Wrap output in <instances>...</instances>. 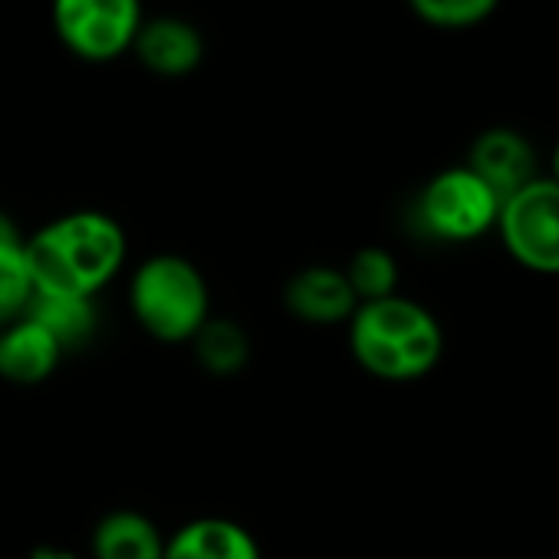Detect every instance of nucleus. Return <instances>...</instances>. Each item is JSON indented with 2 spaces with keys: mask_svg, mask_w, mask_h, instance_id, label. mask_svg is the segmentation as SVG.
<instances>
[{
  "mask_svg": "<svg viewBox=\"0 0 559 559\" xmlns=\"http://www.w3.org/2000/svg\"><path fill=\"white\" fill-rule=\"evenodd\" d=\"M126 230L112 214L73 211L24 240L27 266L40 294L93 300L126 263Z\"/></svg>",
  "mask_w": 559,
  "mask_h": 559,
  "instance_id": "1",
  "label": "nucleus"
},
{
  "mask_svg": "<svg viewBox=\"0 0 559 559\" xmlns=\"http://www.w3.org/2000/svg\"><path fill=\"white\" fill-rule=\"evenodd\" d=\"M346 326L356 362L382 382L425 379L444 353V333L435 313L399 294L359 304Z\"/></svg>",
  "mask_w": 559,
  "mask_h": 559,
  "instance_id": "2",
  "label": "nucleus"
},
{
  "mask_svg": "<svg viewBox=\"0 0 559 559\" xmlns=\"http://www.w3.org/2000/svg\"><path fill=\"white\" fill-rule=\"evenodd\" d=\"M135 323L158 343H191L211 320V290L201 270L178 253L145 257L129 284Z\"/></svg>",
  "mask_w": 559,
  "mask_h": 559,
  "instance_id": "3",
  "label": "nucleus"
},
{
  "mask_svg": "<svg viewBox=\"0 0 559 559\" xmlns=\"http://www.w3.org/2000/svg\"><path fill=\"white\" fill-rule=\"evenodd\" d=\"M497 234L523 270L559 276V185L552 178H533L510 194L500 204Z\"/></svg>",
  "mask_w": 559,
  "mask_h": 559,
  "instance_id": "4",
  "label": "nucleus"
},
{
  "mask_svg": "<svg viewBox=\"0 0 559 559\" xmlns=\"http://www.w3.org/2000/svg\"><path fill=\"white\" fill-rule=\"evenodd\" d=\"M497 214L500 198L467 165L438 171L418 198V217L425 230L451 243L484 237L497 227Z\"/></svg>",
  "mask_w": 559,
  "mask_h": 559,
  "instance_id": "5",
  "label": "nucleus"
},
{
  "mask_svg": "<svg viewBox=\"0 0 559 559\" xmlns=\"http://www.w3.org/2000/svg\"><path fill=\"white\" fill-rule=\"evenodd\" d=\"M142 21V0H53V27L63 47L90 63L132 50Z\"/></svg>",
  "mask_w": 559,
  "mask_h": 559,
  "instance_id": "6",
  "label": "nucleus"
},
{
  "mask_svg": "<svg viewBox=\"0 0 559 559\" xmlns=\"http://www.w3.org/2000/svg\"><path fill=\"white\" fill-rule=\"evenodd\" d=\"M284 307L310 326H343L353 320L359 300L340 266H304L284 287Z\"/></svg>",
  "mask_w": 559,
  "mask_h": 559,
  "instance_id": "7",
  "label": "nucleus"
},
{
  "mask_svg": "<svg viewBox=\"0 0 559 559\" xmlns=\"http://www.w3.org/2000/svg\"><path fill=\"white\" fill-rule=\"evenodd\" d=\"M467 168L500 198V204L526 188L536 175V152L516 129H487L474 139Z\"/></svg>",
  "mask_w": 559,
  "mask_h": 559,
  "instance_id": "8",
  "label": "nucleus"
},
{
  "mask_svg": "<svg viewBox=\"0 0 559 559\" xmlns=\"http://www.w3.org/2000/svg\"><path fill=\"white\" fill-rule=\"evenodd\" d=\"M132 50L148 73L178 80L198 70L204 57V40L198 27L181 17H155V21H142Z\"/></svg>",
  "mask_w": 559,
  "mask_h": 559,
  "instance_id": "9",
  "label": "nucleus"
},
{
  "mask_svg": "<svg viewBox=\"0 0 559 559\" xmlns=\"http://www.w3.org/2000/svg\"><path fill=\"white\" fill-rule=\"evenodd\" d=\"M63 359V346L34 320H17L0 330V379L14 385L47 382Z\"/></svg>",
  "mask_w": 559,
  "mask_h": 559,
  "instance_id": "10",
  "label": "nucleus"
},
{
  "mask_svg": "<svg viewBox=\"0 0 559 559\" xmlns=\"http://www.w3.org/2000/svg\"><path fill=\"white\" fill-rule=\"evenodd\" d=\"M162 559H263L253 533L227 516H198L165 536Z\"/></svg>",
  "mask_w": 559,
  "mask_h": 559,
  "instance_id": "11",
  "label": "nucleus"
},
{
  "mask_svg": "<svg viewBox=\"0 0 559 559\" xmlns=\"http://www.w3.org/2000/svg\"><path fill=\"white\" fill-rule=\"evenodd\" d=\"M165 536L139 510H112L93 530V559H162Z\"/></svg>",
  "mask_w": 559,
  "mask_h": 559,
  "instance_id": "12",
  "label": "nucleus"
},
{
  "mask_svg": "<svg viewBox=\"0 0 559 559\" xmlns=\"http://www.w3.org/2000/svg\"><path fill=\"white\" fill-rule=\"evenodd\" d=\"M27 320L40 323L63 346V353L90 343L96 333V307L86 297H60L37 290L27 307Z\"/></svg>",
  "mask_w": 559,
  "mask_h": 559,
  "instance_id": "13",
  "label": "nucleus"
},
{
  "mask_svg": "<svg viewBox=\"0 0 559 559\" xmlns=\"http://www.w3.org/2000/svg\"><path fill=\"white\" fill-rule=\"evenodd\" d=\"M191 346H194L198 362L211 376H237L247 366V359H250V340H247V333L237 323L221 320V317H211L198 330V336L191 340Z\"/></svg>",
  "mask_w": 559,
  "mask_h": 559,
  "instance_id": "14",
  "label": "nucleus"
},
{
  "mask_svg": "<svg viewBox=\"0 0 559 559\" xmlns=\"http://www.w3.org/2000/svg\"><path fill=\"white\" fill-rule=\"evenodd\" d=\"M343 273L359 304H376V300H389L399 294V263L382 247L356 250Z\"/></svg>",
  "mask_w": 559,
  "mask_h": 559,
  "instance_id": "15",
  "label": "nucleus"
},
{
  "mask_svg": "<svg viewBox=\"0 0 559 559\" xmlns=\"http://www.w3.org/2000/svg\"><path fill=\"white\" fill-rule=\"evenodd\" d=\"M37 287L27 266L24 243L0 247V330L27 317Z\"/></svg>",
  "mask_w": 559,
  "mask_h": 559,
  "instance_id": "16",
  "label": "nucleus"
},
{
  "mask_svg": "<svg viewBox=\"0 0 559 559\" xmlns=\"http://www.w3.org/2000/svg\"><path fill=\"white\" fill-rule=\"evenodd\" d=\"M412 11L441 31H464V27H477L484 24L500 0H408Z\"/></svg>",
  "mask_w": 559,
  "mask_h": 559,
  "instance_id": "17",
  "label": "nucleus"
},
{
  "mask_svg": "<svg viewBox=\"0 0 559 559\" xmlns=\"http://www.w3.org/2000/svg\"><path fill=\"white\" fill-rule=\"evenodd\" d=\"M11 243H24V237H21L17 224L11 221V214L0 211V247H11Z\"/></svg>",
  "mask_w": 559,
  "mask_h": 559,
  "instance_id": "18",
  "label": "nucleus"
},
{
  "mask_svg": "<svg viewBox=\"0 0 559 559\" xmlns=\"http://www.w3.org/2000/svg\"><path fill=\"white\" fill-rule=\"evenodd\" d=\"M31 559H76V552H70L63 546H37L31 552Z\"/></svg>",
  "mask_w": 559,
  "mask_h": 559,
  "instance_id": "19",
  "label": "nucleus"
},
{
  "mask_svg": "<svg viewBox=\"0 0 559 559\" xmlns=\"http://www.w3.org/2000/svg\"><path fill=\"white\" fill-rule=\"evenodd\" d=\"M556 185H559V142H556V148H552V175H549Z\"/></svg>",
  "mask_w": 559,
  "mask_h": 559,
  "instance_id": "20",
  "label": "nucleus"
}]
</instances>
